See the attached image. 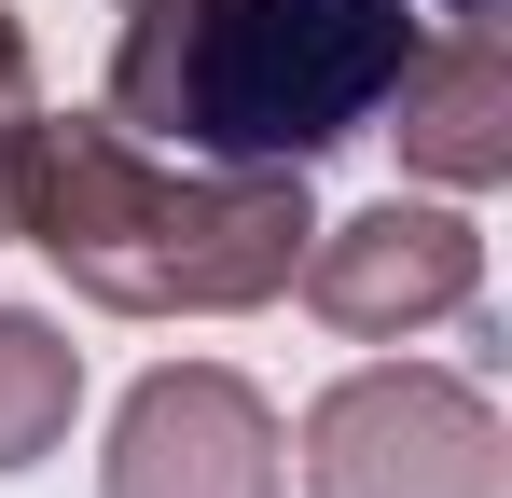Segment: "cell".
I'll return each instance as SVG.
<instances>
[{
    "label": "cell",
    "mask_w": 512,
    "mask_h": 498,
    "mask_svg": "<svg viewBox=\"0 0 512 498\" xmlns=\"http://www.w3.org/2000/svg\"><path fill=\"white\" fill-rule=\"evenodd\" d=\"M0 236H28L111 319H250L291 291L319 208H305V166L139 153L111 111H28Z\"/></svg>",
    "instance_id": "obj_1"
},
{
    "label": "cell",
    "mask_w": 512,
    "mask_h": 498,
    "mask_svg": "<svg viewBox=\"0 0 512 498\" xmlns=\"http://www.w3.org/2000/svg\"><path fill=\"white\" fill-rule=\"evenodd\" d=\"M416 42V0H139L111 42V125L208 166H319L374 139Z\"/></svg>",
    "instance_id": "obj_2"
},
{
    "label": "cell",
    "mask_w": 512,
    "mask_h": 498,
    "mask_svg": "<svg viewBox=\"0 0 512 498\" xmlns=\"http://www.w3.org/2000/svg\"><path fill=\"white\" fill-rule=\"evenodd\" d=\"M305 498H512L499 402L429 360L333 374L305 402Z\"/></svg>",
    "instance_id": "obj_3"
},
{
    "label": "cell",
    "mask_w": 512,
    "mask_h": 498,
    "mask_svg": "<svg viewBox=\"0 0 512 498\" xmlns=\"http://www.w3.org/2000/svg\"><path fill=\"white\" fill-rule=\"evenodd\" d=\"M291 291L319 305L333 332L360 346H388V332H429V319H471L485 305V236L457 222V208H360V222H319L305 263H291Z\"/></svg>",
    "instance_id": "obj_4"
},
{
    "label": "cell",
    "mask_w": 512,
    "mask_h": 498,
    "mask_svg": "<svg viewBox=\"0 0 512 498\" xmlns=\"http://www.w3.org/2000/svg\"><path fill=\"white\" fill-rule=\"evenodd\" d=\"M97 485H111V498H277V415H263L250 374L167 360V374L125 388Z\"/></svg>",
    "instance_id": "obj_5"
},
{
    "label": "cell",
    "mask_w": 512,
    "mask_h": 498,
    "mask_svg": "<svg viewBox=\"0 0 512 498\" xmlns=\"http://www.w3.org/2000/svg\"><path fill=\"white\" fill-rule=\"evenodd\" d=\"M388 139H402V166L416 180H443V194H485V180H512V42L499 28H443V42H416L402 56V83H388V111H374Z\"/></svg>",
    "instance_id": "obj_6"
},
{
    "label": "cell",
    "mask_w": 512,
    "mask_h": 498,
    "mask_svg": "<svg viewBox=\"0 0 512 498\" xmlns=\"http://www.w3.org/2000/svg\"><path fill=\"white\" fill-rule=\"evenodd\" d=\"M84 415V346H56V319L0 305V471H42Z\"/></svg>",
    "instance_id": "obj_7"
},
{
    "label": "cell",
    "mask_w": 512,
    "mask_h": 498,
    "mask_svg": "<svg viewBox=\"0 0 512 498\" xmlns=\"http://www.w3.org/2000/svg\"><path fill=\"white\" fill-rule=\"evenodd\" d=\"M28 111H42V70H28V28L0 14V180H14V139H28Z\"/></svg>",
    "instance_id": "obj_8"
},
{
    "label": "cell",
    "mask_w": 512,
    "mask_h": 498,
    "mask_svg": "<svg viewBox=\"0 0 512 498\" xmlns=\"http://www.w3.org/2000/svg\"><path fill=\"white\" fill-rule=\"evenodd\" d=\"M443 14H471V28H499V0H443Z\"/></svg>",
    "instance_id": "obj_9"
}]
</instances>
